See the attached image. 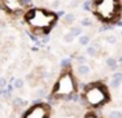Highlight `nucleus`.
Masks as SVG:
<instances>
[{
	"mask_svg": "<svg viewBox=\"0 0 122 118\" xmlns=\"http://www.w3.org/2000/svg\"><path fill=\"white\" fill-rule=\"evenodd\" d=\"M13 87H15V89H21L22 87H24V84H25V81L22 80V79H15L13 80Z\"/></svg>",
	"mask_w": 122,
	"mask_h": 118,
	"instance_id": "nucleus-11",
	"label": "nucleus"
},
{
	"mask_svg": "<svg viewBox=\"0 0 122 118\" xmlns=\"http://www.w3.org/2000/svg\"><path fill=\"white\" fill-rule=\"evenodd\" d=\"M20 5H22V7H28V5H32V0H19Z\"/></svg>",
	"mask_w": 122,
	"mask_h": 118,
	"instance_id": "nucleus-21",
	"label": "nucleus"
},
{
	"mask_svg": "<svg viewBox=\"0 0 122 118\" xmlns=\"http://www.w3.org/2000/svg\"><path fill=\"white\" fill-rule=\"evenodd\" d=\"M0 71H1V70H0Z\"/></svg>",
	"mask_w": 122,
	"mask_h": 118,
	"instance_id": "nucleus-29",
	"label": "nucleus"
},
{
	"mask_svg": "<svg viewBox=\"0 0 122 118\" xmlns=\"http://www.w3.org/2000/svg\"><path fill=\"white\" fill-rule=\"evenodd\" d=\"M76 83H75L74 77L70 72H63L59 77L58 83L55 84L53 89V94L58 98H63L64 96H68V94H72L76 92Z\"/></svg>",
	"mask_w": 122,
	"mask_h": 118,
	"instance_id": "nucleus-2",
	"label": "nucleus"
},
{
	"mask_svg": "<svg viewBox=\"0 0 122 118\" xmlns=\"http://www.w3.org/2000/svg\"><path fill=\"white\" fill-rule=\"evenodd\" d=\"M74 38H75V37L72 36L71 33H67V34H64V36H63V41L66 42V43H71V42L74 41Z\"/></svg>",
	"mask_w": 122,
	"mask_h": 118,
	"instance_id": "nucleus-15",
	"label": "nucleus"
},
{
	"mask_svg": "<svg viewBox=\"0 0 122 118\" xmlns=\"http://www.w3.org/2000/svg\"><path fill=\"white\" fill-rule=\"evenodd\" d=\"M58 16H61V17H62V16H64V12H62V10H61V12H58Z\"/></svg>",
	"mask_w": 122,
	"mask_h": 118,
	"instance_id": "nucleus-27",
	"label": "nucleus"
},
{
	"mask_svg": "<svg viewBox=\"0 0 122 118\" xmlns=\"http://www.w3.org/2000/svg\"><path fill=\"white\" fill-rule=\"evenodd\" d=\"M83 98L91 106H100L109 101V93L105 85L101 83H91L87 84V88L84 89Z\"/></svg>",
	"mask_w": 122,
	"mask_h": 118,
	"instance_id": "nucleus-1",
	"label": "nucleus"
},
{
	"mask_svg": "<svg viewBox=\"0 0 122 118\" xmlns=\"http://www.w3.org/2000/svg\"><path fill=\"white\" fill-rule=\"evenodd\" d=\"M105 41L110 45H116L117 43V37L114 36V34H109V36L105 37Z\"/></svg>",
	"mask_w": 122,
	"mask_h": 118,
	"instance_id": "nucleus-13",
	"label": "nucleus"
},
{
	"mask_svg": "<svg viewBox=\"0 0 122 118\" xmlns=\"http://www.w3.org/2000/svg\"><path fill=\"white\" fill-rule=\"evenodd\" d=\"M108 117L109 118H122V112H119V110H112V112H109Z\"/></svg>",
	"mask_w": 122,
	"mask_h": 118,
	"instance_id": "nucleus-12",
	"label": "nucleus"
},
{
	"mask_svg": "<svg viewBox=\"0 0 122 118\" xmlns=\"http://www.w3.org/2000/svg\"><path fill=\"white\" fill-rule=\"evenodd\" d=\"M36 94H37L40 98H42V97L46 94V93H45V89H43V88H38V89H37V93H36Z\"/></svg>",
	"mask_w": 122,
	"mask_h": 118,
	"instance_id": "nucleus-23",
	"label": "nucleus"
},
{
	"mask_svg": "<svg viewBox=\"0 0 122 118\" xmlns=\"http://www.w3.org/2000/svg\"><path fill=\"white\" fill-rule=\"evenodd\" d=\"M76 62L79 64H84V63H87V58L84 55H76Z\"/></svg>",
	"mask_w": 122,
	"mask_h": 118,
	"instance_id": "nucleus-17",
	"label": "nucleus"
},
{
	"mask_svg": "<svg viewBox=\"0 0 122 118\" xmlns=\"http://www.w3.org/2000/svg\"><path fill=\"white\" fill-rule=\"evenodd\" d=\"M89 42H91V37L89 36H83L81 34V36L79 37V43L83 45V46H88Z\"/></svg>",
	"mask_w": 122,
	"mask_h": 118,
	"instance_id": "nucleus-10",
	"label": "nucleus"
},
{
	"mask_svg": "<svg viewBox=\"0 0 122 118\" xmlns=\"http://www.w3.org/2000/svg\"><path fill=\"white\" fill-rule=\"evenodd\" d=\"M80 25H81V26H91V25H92V22H91L89 18H83V20L80 21Z\"/></svg>",
	"mask_w": 122,
	"mask_h": 118,
	"instance_id": "nucleus-20",
	"label": "nucleus"
},
{
	"mask_svg": "<svg viewBox=\"0 0 122 118\" xmlns=\"http://www.w3.org/2000/svg\"><path fill=\"white\" fill-rule=\"evenodd\" d=\"M105 63H106V66H108V67L110 68L112 71H116L117 68H118V60H117L116 58H113V56L106 58V59H105Z\"/></svg>",
	"mask_w": 122,
	"mask_h": 118,
	"instance_id": "nucleus-6",
	"label": "nucleus"
},
{
	"mask_svg": "<svg viewBox=\"0 0 122 118\" xmlns=\"http://www.w3.org/2000/svg\"><path fill=\"white\" fill-rule=\"evenodd\" d=\"M116 25H117V26H122V21H121V20H118V21L116 22Z\"/></svg>",
	"mask_w": 122,
	"mask_h": 118,
	"instance_id": "nucleus-26",
	"label": "nucleus"
},
{
	"mask_svg": "<svg viewBox=\"0 0 122 118\" xmlns=\"http://www.w3.org/2000/svg\"><path fill=\"white\" fill-rule=\"evenodd\" d=\"M59 5V0H55V1L53 3V7H58Z\"/></svg>",
	"mask_w": 122,
	"mask_h": 118,
	"instance_id": "nucleus-25",
	"label": "nucleus"
},
{
	"mask_svg": "<svg viewBox=\"0 0 122 118\" xmlns=\"http://www.w3.org/2000/svg\"><path fill=\"white\" fill-rule=\"evenodd\" d=\"M112 77L113 79H117V80H119L122 83V71H118V72H114L113 75H112Z\"/></svg>",
	"mask_w": 122,
	"mask_h": 118,
	"instance_id": "nucleus-19",
	"label": "nucleus"
},
{
	"mask_svg": "<svg viewBox=\"0 0 122 118\" xmlns=\"http://www.w3.org/2000/svg\"><path fill=\"white\" fill-rule=\"evenodd\" d=\"M77 73H79L80 76H88L91 73V67L87 64V63L79 64L77 66Z\"/></svg>",
	"mask_w": 122,
	"mask_h": 118,
	"instance_id": "nucleus-5",
	"label": "nucleus"
},
{
	"mask_svg": "<svg viewBox=\"0 0 122 118\" xmlns=\"http://www.w3.org/2000/svg\"><path fill=\"white\" fill-rule=\"evenodd\" d=\"M26 105V101L21 98V97H15L13 98V106L15 108H21V106H25Z\"/></svg>",
	"mask_w": 122,
	"mask_h": 118,
	"instance_id": "nucleus-9",
	"label": "nucleus"
},
{
	"mask_svg": "<svg viewBox=\"0 0 122 118\" xmlns=\"http://www.w3.org/2000/svg\"><path fill=\"white\" fill-rule=\"evenodd\" d=\"M100 46H98L97 43H95V45H88L87 46V49H85V52H87V55H89V56H92V58H97L98 56V54H100Z\"/></svg>",
	"mask_w": 122,
	"mask_h": 118,
	"instance_id": "nucleus-4",
	"label": "nucleus"
},
{
	"mask_svg": "<svg viewBox=\"0 0 122 118\" xmlns=\"http://www.w3.org/2000/svg\"><path fill=\"white\" fill-rule=\"evenodd\" d=\"M75 21V15L74 13H67V15L63 16V24L64 25H71Z\"/></svg>",
	"mask_w": 122,
	"mask_h": 118,
	"instance_id": "nucleus-7",
	"label": "nucleus"
},
{
	"mask_svg": "<svg viewBox=\"0 0 122 118\" xmlns=\"http://www.w3.org/2000/svg\"><path fill=\"white\" fill-rule=\"evenodd\" d=\"M91 5H92V1H91V0H85L84 4H83V9L84 10H91Z\"/></svg>",
	"mask_w": 122,
	"mask_h": 118,
	"instance_id": "nucleus-18",
	"label": "nucleus"
},
{
	"mask_svg": "<svg viewBox=\"0 0 122 118\" xmlns=\"http://www.w3.org/2000/svg\"><path fill=\"white\" fill-rule=\"evenodd\" d=\"M70 33L74 37H80L83 33V29L80 26H72V28H70Z\"/></svg>",
	"mask_w": 122,
	"mask_h": 118,
	"instance_id": "nucleus-8",
	"label": "nucleus"
},
{
	"mask_svg": "<svg viewBox=\"0 0 122 118\" xmlns=\"http://www.w3.org/2000/svg\"><path fill=\"white\" fill-rule=\"evenodd\" d=\"M121 81H119V80H117V79H113V77H112V80H110V87H112V88H113V89H117V88H119V85H121Z\"/></svg>",
	"mask_w": 122,
	"mask_h": 118,
	"instance_id": "nucleus-14",
	"label": "nucleus"
},
{
	"mask_svg": "<svg viewBox=\"0 0 122 118\" xmlns=\"http://www.w3.org/2000/svg\"><path fill=\"white\" fill-rule=\"evenodd\" d=\"M118 62H119V63H122V55H121V56H119V59H118Z\"/></svg>",
	"mask_w": 122,
	"mask_h": 118,
	"instance_id": "nucleus-28",
	"label": "nucleus"
},
{
	"mask_svg": "<svg viewBox=\"0 0 122 118\" xmlns=\"http://www.w3.org/2000/svg\"><path fill=\"white\" fill-rule=\"evenodd\" d=\"M85 118H101V117H98L96 113H92V112H91V113H88V114L85 115Z\"/></svg>",
	"mask_w": 122,
	"mask_h": 118,
	"instance_id": "nucleus-24",
	"label": "nucleus"
},
{
	"mask_svg": "<svg viewBox=\"0 0 122 118\" xmlns=\"http://www.w3.org/2000/svg\"><path fill=\"white\" fill-rule=\"evenodd\" d=\"M7 84H8V81H7V79H5V77H0V89L5 88Z\"/></svg>",
	"mask_w": 122,
	"mask_h": 118,
	"instance_id": "nucleus-22",
	"label": "nucleus"
},
{
	"mask_svg": "<svg viewBox=\"0 0 122 118\" xmlns=\"http://www.w3.org/2000/svg\"><path fill=\"white\" fill-rule=\"evenodd\" d=\"M49 110H50V108L41 102V104L32 106L29 110H26L24 118H49Z\"/></svg>",
	"mask_w": 122,
	"mask_h": 118,
	"instance_id": "nucleus-3",
	"label": "nucleus"
},
{
	"mask_svg": "<svg viewBox=\"0 0 122 118\" xmlns=\"http://www.w3.org/2000/svg\"><path fill=\"white\" fill-rule=\"evenodd\" d=\"M71 66V59H62L61 60V67L62 68H68Z\"/></svg>",
	"mask_w": 122,
	"mask_h": 118,
	"instance_id": "nucleus-16",
	"label": "nucleus"
}]
</instances>
